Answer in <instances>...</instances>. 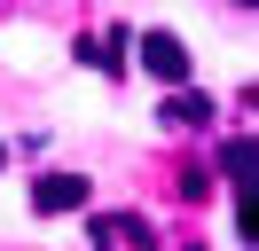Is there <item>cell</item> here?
I'll return each instance as SVG.
<instances>
[{"instance_id": "4", "label": "cell", "mask_w": 259, "mask_h": 251, "mask_svg": "<svg viewBox=\"0 0 259 251\" xmlns=\"http://www.w3.org/2000/svg\"><path fill=\"white\" fill-rule=\"evenodd\" d=\"M243 165H251V141H243V134H236V141H220V173H228L236 188H243Z\"/></svg>"}, {"instance_id": "5", "label": "cell", "mask_w": 259, "mask_h": 251, "mask_svg": "<svg viewBox=\"0 0 259 251\" xmlns=\"http://www.w3.org/2000/svg\"><path fill=\"white\" fill-rule=\"evenodd\" d=\"M228 8H251V0H228Z\"/></svg>"}, {"instance_id": "1", "label": "cell", "mask_w": 259, "mask_h": 251, "mask_svg": "<svg viewBox=\"0 0 259 251\" xmlns=\"http://www.w3.org/2000/svg\"><path fill=\"white\" fill-rule=\"evenodd\" d=\"M134 55H142V71L157 78V87H181V78H189V47H181L173 31H142Z\"/></svg>"}, {"instance_id": "2", "label": "cell", "mask_w": 259, "mask_h": 251, "mask_svg": "<svg viewBox=\"0 0 259 251\" xmlns=\"http://www.w3.org/2000/svg\"><path fill=\"white\" fill-rule=\"evenodd\" d=\"M87 196H95V188H87L79 173H39V188H32V204H39V212H79Z\"/></svg>"}, {"instance_id": "6", "label": "cell", "mask_w": 259, "mask_h": 251, "mask_svg": "<svg viewBox=\"0 0 259 251\" xmlns=\"http://www.w3.org/2000/svg\"><path fill=\"white\" fill-rule=\"evenodd\" d=\"M0 165H8V149H0Z\"/></svg>"}, {"instance_id": "3", "label": "cell", "mask_w": 259, "mask_h": 251, "mask_svg": "<svg viewBox=\"0 0 259 251\" xmlns=\"http://www.w3.org/2000/svg\"><path fill=\"white\" fill-rule=\"evenodd\" d=\"M165 118H173V126H212V94H173Z\"/></svg>"}]
</instances>
